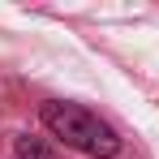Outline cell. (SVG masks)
<instances>
[{"mask_svg": "<svg viewBox=\"0 0 159 159\" xmlns=\"http://www.w3.org/2000/svg\"><path fill=\"white\" fill-rule=\"evenodd\" d=\"M39 116H43V125L52 129V138H60L65 146H73V151H82V155H95V159L120 155V138H116V129H112L107 120H99L95 112L78 107V103L48 99Z\"/></svg>", "mask_w": 159, "mask_h": 159, "instance_id": "obj_1", "label": "cell"}, {"mask_svg": "<svg viewBox=\"0 0 159 159\" xmlns=\"http://www.w3.org/2000/svg\"><path fill=\"white\" fill-rule=\"evenodd\" d=\"M17 155H22V159H60L52 146L43 142V138H30V133H22V138H17Z\"/></svg>", "mask_w": 159, "mask_h": 159, "instance_id": "obj_2", "label": "cell"}]
</instances>
